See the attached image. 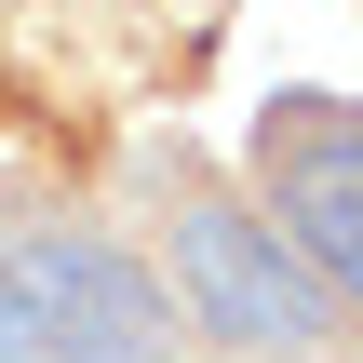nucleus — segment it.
<instances>
[{
    "mask_svg": "<svg viewBox=\"0 0 363 363\" xmlns=\"http://www.w3.org/2000/svg\"><path fill=\"white\" fill-rule=\"evenodd\" d=\"M202 337H229V350H323L337 337V296L296 269V242L269 229V216H242V202H216V189H189L175 202V283H162Z\"/></svg>",
    "mask_w": 363,
    "mask_h": 363,
    "instance_id": "f03ea898",
    "label": "nucleus"
},
{
    "mask_svg": "<svg viewBox=\"0 0 363 363\" xmlns=\"http://www.w3.org/2000/svg\"><path fill=\"white\" fill-rule=\"evenodd\" d=\"M0 363H175V296L135 242L27 216L0 229Z\"/></svg>",
    "mask_w": 363,
    "mask_h": 363,
    "instance_id": "f257e3e1",
    "label": "nucleus"
},
{
    "mask_svg": "<svg viewBox=\"0 0 363 363\" xmlns=\"http://www.w3.org/2000/svg\"><path fill=\"white\" fill-rule=\"evenodd\" d=\"M256 175H269V229L296 242V269L363 310V108L350 94H283L256 121Z\"/></svg>",
    "mask_w": 363,
    "mask_h": 363,
    "instance_id": "7ed1b4c3",
    "label": "nucleus"
}]
</instances>
